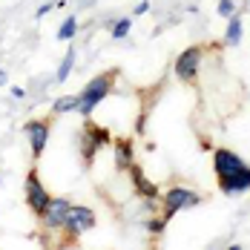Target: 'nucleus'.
Returning <instances> with one entry per match:
<instances>
[{"label":"nucleus","instance_id":"1","mask_svg":"<svg viewBox=\"0 0 250 250\" xmlns=\"http://www.w3.org/2000/svg\"><path fill=\"white\" fill-rule=\"evenodd\" d=\"M213 170L219 178V190L225 196H236V193H245L250 190V167L227 147L213 150Z\"/></svg>","mask_w":250,"mask_h":250},{"label":"nucleus","instance_id":"2","mask_svg":"<svg viewBox=\"0 0 250 250\" xmlns=\"http://www.w3.org/2000/svg\"><path fill=\"white\" fill-rule=\"evenodd\" d=\"M115 78H118V69H109V72L95 75L86 86H83V92L78 95V112H81L83 118H89V115H92V109H95L101 101L109 95V89H112Z\"/></svg>","mask_w":250,"mask_h":250},{"label":"nucleus","instance_id":"3","mask_svg":"<svg viewBox=\"0 0 250 250\" xmlns=\"http://www.w3.org/2000/svg\"><path fill=\"white\" fill-rule=\"evenodd\" d=\"M161 201H164V216H161V222L167 225L175 213L190 210V207L201 204V196L196 193V190H187V187H170V190L161 196Z\"/></svg>","mask_w":250,"mask_h":250},{"label":"nucleus","instance_id":"4","mask_svg":"<svg viewBox=\"0 0 250 250\" xmlns=\"http://www.w3.org/2000/svg\"><path fill=\"white\" fill-rule=\"evenodd\" d=\"M92 227H95V213H92L89 207L69 204V210H66V216H63V225H61V230L66 233V239H78L81 233H86V230H92Z\"/></svg>","mask_w":250,"mask_h":250},{"label":"nucleus","instance_id":"5","mask_svg":"<svg viewBox=\"0 0 250 250\" xmlns=\"http://www.w3.org/2000/svg\"><path fill=\"white\" fill-rule=\"evenodd\" d=\"M104 144H109V132L101 129L98 124H92V121L86 118V124H83V129H81V158H83L86 167L92 164L95 152H98Z\"/></svg>","mask_w":250,"mask_h":250},{"label":"nucleus","instance_id":"6","mask_svg":"<svg viewBox=\"0 0 250 250\" xmlns=\"http://www.w3.org/2000/svg\"><path fill=\"white\" fill-rule=\"evenodd\" d=\"M201 55H204V46H187V49L175 58V78L184 81V83H193L196 75H199Z\"/></svg>","mask_w":250,"mask_h":250},{"label":"nucleus","instance_id":"7","mask_svg":"<svg viewBox=\"0 0 250 250\" xmlns=\"http://www.w3.org/2000/svg\"><path fill=\"white\" fill-rule=\"evenodd\" d=\"M49 190L41 184V178H38V170H29L26 175V204H29V210L35 213V216H41L43 210H46V204H49Z\"/></svg>","mask_w":250,"mask_h":250},{"label":"nucleus","instance_id":"8","mask_svg":"<svg viewBox=\"0 0 250 250\" xmlns=\"http://www.w3.org/2000/svg\"><path fill=\"white\" fill-rule=\"evenodd\" d=\"M23 129H26V135H29V144H32V155H35V161H38V158L43 155V150H46V141H49V132H52L49 118L29 121Z\"/></svg>","mask_w":250,"mask_h":250},{"label":"nucleus","instance_id":"9","mask_svg":"<svg viewBox=\"0 0 250 250\" xmlns=\"http://www.w3.org/2000/svg\"><path fill=\"white\" fill-rule=\"evenodd\" d=\"M66 210H69V199H49L46 210H43L38 219L43 222V227H46V230H61Z\"/></svg>","mask_w":250,"mask_h":250},{"label":"nucleus","instance_id":"10","mask_svg":"<svg viewBox=\"0 0 250 250\" xmlns=\"http://www.w3.org/2000/svg\"><path fill=\"white\" fill-rule=\"evenodd\" d=\"M129 170H132V181H135V187H138V193H141V196H147V199H161V196H158V187H155L152 181H147V178H144L141 167L129 164Z\"/></svg>","mask_w":250,"mask_h":250},{"label":"nucleus","instance_id":"11","mask_svg":"<svg viewBox=\"0 0 250 250\" xmlns=\"http://www.w3.org/2000/svg\"><path fill=\"white\" fill-rule=\"evenodd\" d=\"M227 21L230 23H227V32H225V43L227 46H239V41H242V18L239 15H230Z\"/></svg>","mask_w":250,"mask_h":250},{"label":"nucleus","instance_id":"12","mask_svg":"<svg viewBox=\"0 0 250 250\" xmlns=\"http://www.w3.org/2000/svg\"><path fill=\"white\" fill-rule=\"evenodd\" d=\"M78 32V18L75 15H69L63 23H61V29H58V41H72Z\"/></svg>","mask_w":250,"mask_h":250},{"label":"nucleus","instance_id":"13","mask_svg":"<svg viewBox=\"0 0 250 250\" xmlns=\"http://www.w3.org/2000/svg\"><path fill=\"white\" fill-rule=\"evenodd\" d=\"M72 66H75V52L69 49L66 55H63V61H61V66H58V83H63L66 78H69V72H72Z\"/></svg>","mask_w":250,"mask_h":250},{"label":"nucleus","instance_id":"14","mask_svg":"<svg viewBox=\"0 0 250 250\" xmlns=\"http://www.w3.org/2000/svg\"><path fill=\"white\" fill-rule=\"evenodd\" d=\"M115 150H118V167L126 170L132 164V147H129V141H115Z\"/></svg>","mask_w":250,"mask_h":250},{"label":"nucleus","instance_id":"15","mask_svg":"<svg viewBox=\"0 0 250 250\" xmlns=\"http://www.w3.org/2000/svg\"><path fill=\"white\" fill-rule=\"evenodd\" d=\"M72 109H78V95H63V98L55 101V106H52V112H72Z\"/></svg>","mask_w":250,"mask_h":250},{"label":"nucleus","instance_id":"16","mask_svg":"<svg viewBox=\"0 0 250 250\" xmlns=\"http://www.w3.org/2000/svg\"><path fill=\"white\" fill-rule=\"evenodd\" d=\"M129 29H132V21H129V18H121L118 23L112 26V38H118V41H121V38H126V32H129Z\"/></svg>","mask_w":250,"mask_h":250},{"label":"nucleus","instance_id":"17","mask_svg":"<svg viewBox=\"0 0 250 250\" xmlns=\"http://www.w3.org/2000/svg\"><path fill=\"white\" fill-rule=\"evenodd\" d=\"M219 15H222V18L236 15V6H233V0H219Z\"/></svg>","mask_w":250,"mask_h":250},{"label":"nucleus","instance_id":"18","mask_svg":"<svg viewBox=\"0 0 250 250\" xmlns=\"http://www.w3.org/2000/svg\"><path fill=\"white\" fill-rule=\"evenodd\" d=\"M147 227H150V233H164V222H161V219H152V222H147Z\"/></svg>","mask_w":250,"mask_h":250},{"label":"nucleus","instance_id":"19","mask_svg":"<svg viewBox=\"0 0 250 250\" xmlns=\"http://www.w3.org/2000/svg\"><path fill=\"white\" fill-rule=\"evenodd\" d=\"M46 12H52V3H43V6H41V9H38V12H35V18H43V15H46Z\"/></svg>","mask_w":250,"mask_h":250},{"label":"nucleus","instance_id":"20","mask_svg":"<svg viewBox=\"0 0 250 250\" xmlns=\"http://www.w3.org/2000/svg\"><path fill=\"white\" fill-rule=\"evenodd\" d=\"M147 9H150V3H147V0H141V3H138V9H135V12H138V15H144V12H147Z\"/></svg>","mask_w":250,"mask_h":250},{"label":"nucleus","instance_id":"21","mask_svg":"<svg viewBox=\"0 0 250 250\" xmlns=\"http://www.w3.org/2000/svg\"><path fill=\"white\" fill-rule=\"evenodd\" d=\"M12 95H15V98H23V95H26L23 86H12Z\"/></svg>","mask_w":250,"mask_h":250},{"label":"nucleus","instance_id":"22","mask_svg":"<svg viewBox=\"0 0 250 250\" xmlns=\"http://www.w3.org/2000/svg\"><path fill=\"white\" fill-rule=\"evenodd\" d=\"M0 83H6V72L3 69H0Z\"/></svg>","mask_w":250,"mask_h":250}]
</instances>
